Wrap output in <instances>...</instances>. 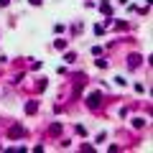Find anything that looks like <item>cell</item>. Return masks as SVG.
<instances>
[{"label": "cell", "instance_id": "obj_1", "mask_svg": "<svg viewBox=\"0 0 153 153\" xmlns=\"http://www.w3.org/2000/svg\"><path fill=\"white\" fill-rule=\"evenodd\" d=\"M97 100H100V95H97V92H95V95H89V105H97Z\"/></svg>", "mask_w": 153, "mask_h": 153}, {"label": "cell", "instance_id": "obj_2", "mask_svg": "<svg viewBox=\"0 0 153 153\" xmlns=\"http://www.w3.org/2000/svg\"><path fill=\"white\" fill-rule=\"evenodd\" d=\"M31 3H33V5H38V3H41V0H31Z\"/></svg>", "mask_w": 153, "mask_h": 153}]
</instances>
